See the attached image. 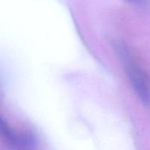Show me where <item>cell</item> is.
Instances as JSON below:
<instances>
[{
    "instance_id": "1",
    "label": "cell",
    "mask_w": 150,
    "mask_h": 150,
    "mask_svg": "<svg viewBox=\"0 0 150 150\" xmlns=\"http://www.w3.org/2000/svg\"><path fill=\"white\" fill-rule=\"evenodd\" d=\"M119 48V52L122 56L125 70L136 95L144 105H148L149 102V92L147 78L127 49L122 45H120Z\"/></svg>"
},
{
    "instance_id": "2",
    "label": "cell",
    "mask_w": 150,
    "mask_h": 150,
    "mask_svg": "<svg viewBox=\"0 0 150 150\" xmlns=\"http://www.w3.org/2000/svg\"><path fill=\"white\" fill-rule=\"evenodd\" d=\"M0 134L4 136L11 144L18 149L26 150L32 147L35 143L33 138L29 135H18L0 117Z\"/></svg>"
},
{
    "instance_id": "3",
    "label": "cell",
    "mask_w": 150,
    "mask_h": 150,
    "mask_svg": "<svg viewBox=\"0 0 150 150\" xmlns=\"http://www.w3.org/2000/svg\"><path fill=\"white\" fill-rule=\"evenodd\" d=\"M128 1H133V2H138V1H140V0H128Z\"/></svg>"
}]
</instances>
